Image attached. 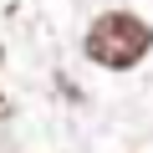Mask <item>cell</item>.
Instances as JSON below:
<instances>
[{
  "instance_id": "1",
  "label": "cell",
  "mask_w": 153,
  "mask_h": 153,
  "mask_svg": "<svg viewBox=\"0 0 153 153\" xmlns=\"http://www.w3.org/2000/svg\"><path fill=\"white\" fill-rule=\"evenodd\" d=\"M148 46H153L148 21H138V16H128V10H107V16H97L92 31H87V56H92L97 66H112V71L143 61Z\"/></svg>"
}]
</instances>
